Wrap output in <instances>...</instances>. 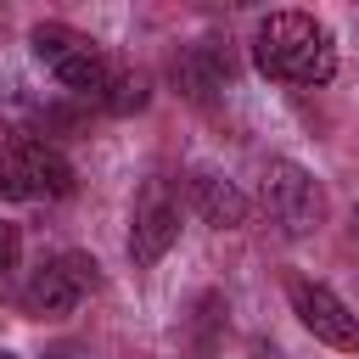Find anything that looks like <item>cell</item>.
I'll list each match as a JSON object with an SVG mask.
<instances>
[{"instance_id": "10", "label": "cell", "mask_w": 359, "mask_h": 359, "mask_svg": "<svg viewBox=\"0 0 359 359\" xmlns=\"http://www.w3.org/2000/svg\"><path fill=\"white\" fill-rule=\"evenodd\" d=\"M146 101H151V84H146V73H135V67H112V84H107L101 107H107V112H140Z\"/></svg>"}, {"instance_id": "7", "label": "cell", "mask_w": 359, "mask_h": 359, "mask_svg": "<svg viewBox=\"0 0 359 359\" xmlns=\"http://www.w3.org/2000/svg\"><path fill=\"white\" fill-rule=\"evenodd\" d=\"M286 297H292L297 325H303L314 342H325V348H337V353H359V314H353L325 280H292Z\"/></svg>"}, {"instance_id": "11", "label": "cell", "mask_w": 359, "mask_h": 359, "mask_svg": "<svg viewBox=\"0 0 359 359\" xmlns=\"http://www.w3.org/2000/svg\"><path fill=\"white\" fill-rule=\"evenodd\" d=\"M219 320H224V297L202 292V297H196V353H213V342H219Z\"/></svg>"}, {"instance_id": "8", "label": "cell", "mask_w": 359, "mask_h": 359, "mask_svg": "<svg viewBox=\"0 0 359 359\" xmlns=\"http://www.w3.org/2000/svg\"><path fill=\"white\" fill-rule=\"evenodd\" d=\"M185 196H191V213L202 224H213V230H241L252 219V196L219 168H191L185 174Z\"/></svg>"}, {"instance_id": "2", "label": "cell", "mask_w": 359, "mask_h": 359, "mask_svg": "<svg viewBox=\"0 0 359 359\" xmlns=\"http://www.w3.org/2000/svg\"><path fill=\"white\" fill-rule=\"evenodd\" d=\"M28 45H34V56L45 62V73H50L62 90L90 95V101L107 95L118 62H107V50H101L90 34H79V28H67V22H34V28H28Z\"/></svg>"}, {"instance_id": "9", "label": "cell", "mask_w": 359, "mask_h": 359, "mask_svg": "<svg viewBox=\"0 0 359 359\" xmlns=\"http://www.w3.org/2000/svg\"><path fill=\"white\" fill-rule=\"evenodd\" d=\"M224 79H230V56H224L213 39H196V45H185V50L174 56V84H180V95L196 101V107H208V101L224 90Z\"/></svg>"}, {"instance_id": "6", "label": "cell", "mask_w": 359, "mask_h": 359, "mask_svg": "<svg viewBox=\"0 0 359 359\" xmlns=\"http://www.w3.org/2000/svg\"><path fill=\"white\" fill-rule=\"evenodd\" d=\"M174 241H180V202H174L168 180H146L135 191V208H129V258H135V269L163 264Z\"/></svg>"}, {"instance_id": "3", "label": "cell", "mask_w": 359, "mask_h": 359, "mask_svg": "<svg viewBox=\"0 0 359 359\" xmlns=\"http://www.w3.org/2000/svg\"><path fill=\"white\" fill-rule=\"evenodd\" d=\"M73 191V163L39 140V135H11L0 151V196L6 202H56Z\"/></svg>"}, {"instance_id": "13", "label": "cell", "mask_w": 359, "mask_h": 359, "mask_svg": "<svg viewBox=\"0 0 359 359\" xmlns=\"http://www.w3.org/2000/svg\"><path fill=\"white\" fill-rule=\"evenodd\" d=\"M353 230H359V208H353Z\"/></svg>"}, {"instance_id": "12", "label": "cell", "mask_w": 359, "mask_h": 359, "mask_svg": "<svg viewBox=\"0 0 359 359\" xmlns=\"http://www.w3.org/2000/svg\"><path fill=\"white\" fill-rule=\"evenodd\" d=\"M17 247H22L17 224H0V286H6V275L17 269Z\"/></svg>"}, {"instance_id": "4", "label": "cell", "mask_w": 359, "mask_h": 359, "mask_svg": "<svg viewBox=\"0 0 359 359\" xmlns=\"http://www.w3.org/2000/svg\"><path fill=\"white\" fill-rule=\"evenodd\" d=\"M95 286H101V269H95L90 252H56V258H45V264L28 275V286H22V314H34V320H67Z\"/></svg>"}, {"instance_id": "14", "label": "cell", "mask_w": 359, "mask_h": 359, "mask_svg": "<svg viewBox=\"0 0 359 359\" xmlns=\"http://www.w3.org/2000/svg\"><path fill=\"white\" fill-rule=\"evenodd\" d=\"M0 359H11V353H0Z\"/></svg>"}, {"instance_id": "5", "label": "cell", "mask_w": 359, "mask_h": 359, "mask_svg": "<svg viewBox=\"0 0 359 359\" xmlns=\"http://www.w3.org/2000/svg\"><path fill=\"white\" fill-rule=\"evenodd\" d=\"M264 213H269L286 236H309V230H320V219H325V191H320V180H314L303 163L269 157V163H264Z\"/></svg>"}, {"instance_id": "1", "label": "cell", "mask_w": 359, "mask_h": 359, "mask_svg": "<svg viewBox=\"0 0 359 359\" xmlns=\"http://www.w3.org/2000/svg\"><path fill=\"white\" fill-rule=\"evenodd\" d=\"M252 62L275 84L314 90V84H331L337 73V34L314 11H269L252 34Z\"/></svg>"}]
</instances>
